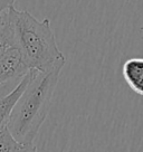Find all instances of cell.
I'll return each instance as SVG.
<instances>
[{"label": "cell", "mask_w": 143, "mask_h": 152, "mask_svg": "<svg viewBox=\"0 0 143 152\" xmlns=\"http://www.w3.org/2000/svg\"><path fill=\"white\" fill-rule=\"evenodd\" d=\"M20 81H21V78H19V80H15V81L7 82V83H5V84H1V85H0V101L2 100L6 95L9 94L10 92L19 84Z\"/></svg>", "instance_id": "obj_7"}, {"label": "cell", "mask_w": 143, "mask_h": 152, "mask_svg": "<svg viewBox=\"0 0 143 152\" xmlns=\"http://www.w3.org/2000/svg\"><path fill=\"white\" fill-rule=\"evenodd\" d=\"M15 36V47L19 49L30 69L48 72L65 59L58 48L50 20H38L27 10L9 8Z\"/></svg>", "instance_id": "obj_2"}, {"label": "cell", "mask_w": 143, "mask_h": 152, "mask_svg": "<svg viewBox=\"0 0 143 152\" xmlns=\"http://www.w3.org/2000/svg\"><path fill=\"white\" fill-rule=\"evenodd\" d=\"M34 71L35 69H30L28 72V74H26L21 78L19 84L16 86L9 94L6 95L5 97L0 101V131L7 126L15 104L17 103V101L20 97V95L23 94V92L25 91L26 86L28 85L29 81H30V78H31V76L34 74Z\"/></svg>", "instance_id": "obj_4"}, {"label": "cell", "mask_w": 143, "mask_h": 152, "mask_svg": "<svg viewBox=\"0 0 143 152\" xmlns=\"http://www.w3.org/2000/svg\"><path fill=\"white\" fill-rule=\"evenodd\" d=\"M122 73L130 88L143 96V57H133L128 59L123 64Z\"/></svg>", "instance_id": "obj_5"}, {"label": "cell", "mask_w": 143, "mask_h": 152, "mask_svg": "<svg viewBox=\"0 0 143 152\" xmlns=\"http://www.w3.org/2000/svg\"><path fill=\"white\" fill-rule=\"evenodd\" d=\"M66 58L58 62L50 71L34 74L15 104L7 128L16 140L23 143H33L39 129L47 118L52 106L58 80Z\"/></svg>", "instance_id": "obj_1"}, {"label": "cell", "mask_w": 143, "mask_h": 152, "mask_svg": "<svg viewBox=\"0 0 143 152\" xmlns=\"http://www.w3.org/2000/svg\"><path fill=\"white\" fill-rule=\"evenodd\" d=\"M16 0H0V14L15 5Z\"/></svg>", "instance_id": "obj_8"}, {"label": "cell", "mask_w": 143, "mask_h": 152, "mask_svg": "<svg viewBox=\"0 0 143 152\" xmlns=\"http://www.w3.org/2000/svg\"><path fill=\"white\" fill-rule=\"evenodd\" d=\"M0 152H37L34 143H23L14 138L6 126L0 131Z\"/></svg>", "instance_id": "obj_6"}, {"label": "cell", "mask_w": 143, "mask_h": 152, "mask_svg": "<svg viewBox=\"0 0 143 152\" xmlns=\"http://www.w3.org/2000/svg\"><path fill=\"white\" fill-rule=\"evenodd\" d=\"M30 68L17 47H12L0 58V85L23 78Z\"/></svg>", "instance_id": "obj_3"}]
</instances>
